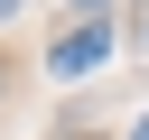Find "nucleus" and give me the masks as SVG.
<instances>
[{"mask_svg": "<svg viewBox=\"0 0 149 140\" xmlns=\"http://www.w3.org/2000/svg\"><path fill=\"white\" fill-rule=\"evenodd\" d=\"M102 56H112V28H102V19H84V28H65V37L47 47V75H56V84H74V75H93Z\"/></svg>", "mask_w": 149, "mask_h": 140, "instance_id": "f257e3e1", "label": "nucleus"}, {"mask_svg": "<svg viewBox=\"0 0 149 140\" xmlns=\"http://www.w3.org/2000/svg\"><path fill=\"white\" fill-rule=\"evenodd\" d=\"M130 140H149V121H140V131H130Z\"/></svg>", "mask_w": 149, "mask_h": 140, "instance_id": "f03ea898", "label": "nucleus"}]
</instances>
